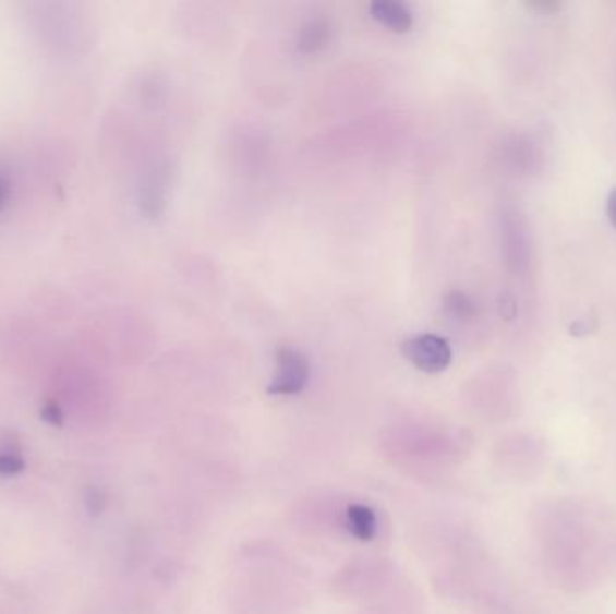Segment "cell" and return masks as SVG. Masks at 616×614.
Segmentation results:
<instances>
[{
    "label": "cell",
    "mask_w": 616,
    "mask_h": 614,
    "mask_svg": "<svg viewBox=\"0 0 616 614\" xmlns=\"http://www.w3.org/2000/svg\"><path fill=\"white\" fill-rule=\"evenodd\" d=\"M406 359L420 372L440 373L452 362V350L444 337L419 334L402 342Z\"/></svg>",
    "instance_id": "1"
},
{
    "label": "cell",
    "mask_w": 616,
    "mask_h": 614,
    "mask_svg": "<svg viewBox=\"0 0 616 614\" xmlns=\"http://www.w3.org/2000/svg\"><path fill=\"white\" fill-rule=\"evenodd\" d=\"M311 366L306 357L294 348H280L276 351V372L275 377L267 386L269 395H298L303 392V387L309 383Z\"/></svg>",
    "instance_id": "2"
},
{
    "label": "cell",
    "mask_w": 616,
    "mask_h": 614,
    "mask_svg": "<svg viewBox=\"0 0 616 614\" xmlns=\"http://www.w3.org/2000/svg\"><path fill=\"white\" fill-rule=\"evenodd\" d=\"M370 13L375 21L394 32L404 33L413 26V13L400 0H373Z\"/></svg>",
    "instance_id": "3"
},
{
    "label": "cell",
    "mask_w": 616,
    "mask_h": 614,
    "mask_svg": "<svg viewBox=\"0 0 616 614\" xmlns=\"http://www.w3.org/2000/svg\"><path fill=\"white\" fill-rule=\"evenodd\" d=\"M331 38L330 22L325 16H314L300 27L298 46L303 52H317L328 46Z\"/></svg>",
    "instance_id": "4"
},
{
    "label": "cell",
    "mask_w": 616,
    "mask_h": 614,
    "mask_svg": "<svg viewBox=\"0 0 616 614\" xmlns=\"http://www.w3.org/2000/svg\"><path fill=\"white\" fill-rule=\"evenodd\" d=\"M348 530L359 541H372L377 532V516L366 505H350L347 508Z\"/></svg>",
    "instance_id": "5"
},
{
    "label": "cell",
    "mask_w": 616,
    "mask_h": 614,
    "mask_svg": "<svg viewBox=\"0 0 616 614\" xmlns=\"http://www.w3.org/2000/svg\"><path fill=\"white\" fill-rule=\"evenodd\" d=\"M22 470H24V460H22L21 447L15 440L13 442L10 440L0 447V474H19Z\"/></svg>",
    "instance_id": "6"
},
{
    "label": "cell",
    "mask_w": 616,
    "mask_h": 614,
    "mask_svg": "<svg viewBox=\"0 0 616 614\" xmlns=\"http://www.w3.org/2000/svg\"><path fill=\"white\" fill-rule=\"evenodd\" d=\"M446 309L458 320H469L474 314V305L463 292H451L446 298Z\"/></svg>",
    "instance_id": "7"
},
{
    "label": "cell",
    "mask_w": 616,
    "mask_h": 614,
    "mask_svg": "<svg viewBox=\"0 0 616 614\" xmlns=\"http://www.w3.org/2000/svg\"><path fill=\"white\" fill-rule=\"evenodd\" d=\"M607 218H609L613 228L616 229V186L607 195Z\"/></svg>",
    "instance_id": "8"
},
{
    "label": "cell",
    "mask_w": 616,
    "mask_h": 614,
    "mask_svg": "<svg viewBox=\"0 0 616 614\" xmlns=\"http://www.w3.org/2000/svg\"><path fill=\"white\" fill-rule=\"evenodd\" d=\"M44 417H46V420H49V422H51L52 425H60V423H62V417H60V411H58V408H55V406H52V408L47 409L46 413H44Z\"/></svg>",
    "instance_id": "9"
},
{
    "label": "cell",
    "mask_w": 616,
    "mask_h": 614,
    "mask_svg": "<svg viewBox=\"0 0 616 614\" xmlns=\"http://www.w3.org/2000/svg\"><path fill=\"white\" fill-rule=\"evenodd\" d=\"M4 193H5V181H4V177L0 176V202H2V198H4Z\"/></svg>",
    "instance_id": "10"
}]
</instances>
